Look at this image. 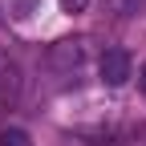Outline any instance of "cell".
I'll return each mask as SVG.
<instances>
[{"instance_id":"obj_1","label":"cell","mask_w":146,"mask_h":146,"mask_svg":"<svg viewBox=\"0 0 146 146\" xmlns=\"http://www.w3.org/2000/svg\"><path fill=\"white\" fill-rule=\"evenodd\" d=\"M89 57V36H61L57 45H49V65L57 73H77Z\"/></svg>"},{"instance_id":"obj_2","label":"cell","mask_w":146,"mask_h":146,"mask_svg":"<svg viewBox=\"0 0 146 146\" xmlns=\"http://www.w3.org/2000/svg\"><path fill=\"white\" fill-rule=\"evenodd\" d=\"M21 89H25L21 65H16L4 49H0V118L8 114V110H16V102H21Z\"/></svg>"},{"instance_id":"obj_3","label":"cell","mask_w":146,"mask_h":146,"mask_svg":"<svg viewBox=\"0 0 146 146\" xmlns=\"http://www.w3.org/2000/svg\"><path fill=\"white\" fill-rule=\"evenodd\" d=\"M130 53L126 49H106L102 57H98V73H102V85H110V89H118V85H126L130 81Z\"/></svg>"},{"instance_id":"obj_4","label":"cell","mask_w":146,"mask_h":146,"mask_svg":"<svg viewBox=\"0 0 146 146\" xmlns=\"http://www.w3.org/2000/svg\"><path fill=\"white\" fill-rule=\"evenodd\" d=\"M138 4L142 0H102V8L110 16H130V12H138Z\"/></svg>"},{"instance_id":"obj_5","label":"cell","mask_w":146,"mask_h":146,"mask_svg":"<svg viewBox=\"0 0 146 146\" xmlns=\"http://www.w3.org/2000/svg\"><path fill=\"white\" fill-rule=\"evenodd\" d=\"M0 146H29V134L16 130V126H8V130H0Z\"/></svg>"},{"instance_id":"obj_6","label":"cell","mask_w":146,"mask_h":146,"mask_svg":"<svg viewBox=\"0 0 146 146\" xmlns=\"http://www.w3.org/2000/svg\"><path fill=\"white\" fill-rule=\"evenodd\" d=\"M57 4H61L65 16H77V12H85L89 4H94V0H57Z\"/></svg>"},{"instance_id":"obj_7","label":"cell","mask_w":146,"mask_h":146,"mask_svg":"<svg viewBox=\"0 0 146 146\" xmlns=\"http://www.w3.org/2000/svg\"><path fill=\"white\" fill-rule=\"evenodd\" d=\"M138 89H142V94H146V65L138 69Z\"/></svg>"},{"instance_id":"obj_8","label":"cell","mask_w":146,"mask_h":146,"mask_svg":"<svg viewBox=\"0 0 146 146\" xmlns=\"http://www.w3.org/2000/svg\"><path fill=\"white\" fill-rule=\"evenodd\" d=\"M142 12H146V0H142Z\"/></svg>"}]
</instances>
